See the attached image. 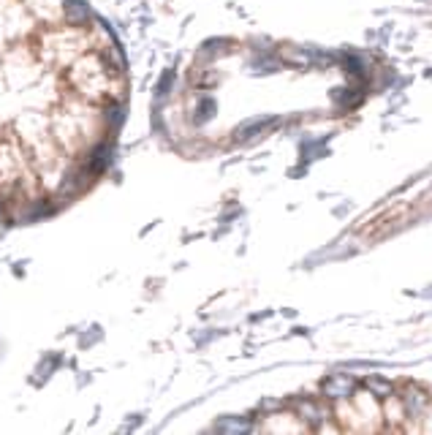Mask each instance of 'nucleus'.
<instances>
[{"label": "nucleus", "instance_id": "nucleus-1", "mask_svg": "<svg viewBox=\"0 0 432 435\" xmlns=\"http://www.w3.org/2000/svg\"><path fill=\"white\" fill-rule=\"evenodd\" d=\"M112 155H115V147L112 145H101L96 153H93V160H90V172H103L109 163H112Z\"/></svg>", "mask_w": 432, "mask_h": 435}, {"label": "nucleus", "instance_id": "nucleus-2", "mask_svg": "<svg viewBox=\"0 0 432 435\" xmlns=\"http://www.w3.org/2000/svg\"><path fill=\"white\" fill-rule=\"evenodd\" d=\"M66 11H68V19L71 22H85V19H90V9H87L85 0H68Z\"/></svg>", "mask_w": 432, "mask_h": 435}, {"label": "nucleus", "instance_id": "nucleus-3", "mask_svg": "<svg viewBox=\"0 0 432 435\" xmlns=\"http://www.w3.org/2000/svg\"><path fill=\"white\" fill-rule=\"evenodd\" d=\"M123 106H112V109H109V123H112V126H115V128H120V123H123Z\"/></svg>", "mask_w": 432, "mask_h": 435}]
</instances>
